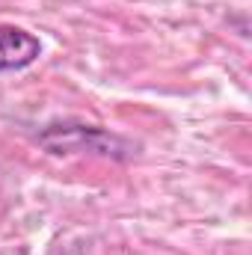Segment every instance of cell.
<instances>
[{"instance_id":"6da1fadb","label":"cell","mask_w":252,"mask_h":255,"mask_svg":"<svg viewBox=\"0 0 252 255\" xmlns=\"http://www.w3.org/2000/svg\"><path fill=\"white\" fill-rule=\"evenodd\" d=\"M39 145L51 154H74V151H92L104 157H127L130 145L122 136L95 125H48L39 133Z\"/></svg>"},{"instance_id":"7a4b0ae2","label":"cell","mask_w":252,"mask_h":255,"mask_svg":"<svg viewBox=\"0 0 252 255\" xmlns=\"http://www.w3.org/2000/svg\"><path fill=\"white\" fill-rule=\"evenodd\" d=\"M42 54V42L21 30V27H0V74L3 71H18L36 63Z\"/></svg>"}]
</instances>
